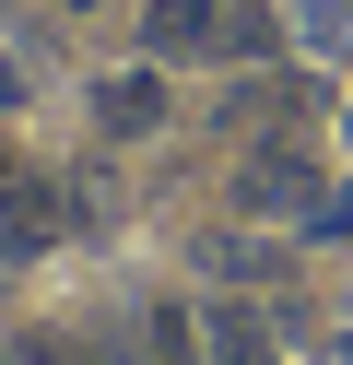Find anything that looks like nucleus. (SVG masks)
Wrapping results in <instances>:
<instances>
[{"label":"nucleus","instance_id":"f257e3e1","mask_svg":"<svg viewBox=\"0 0 353 365\" xmlns=\"http://www.w3.org/2000/svg\"><path fill=\"white\" fill-rule=\"evenodd\" d=\"M271 0H153V12H141V48L165 59V71H177V59H259L271 48Z\"/></svg>","mask_w":353,"mask_h":365},{"label":"nucleus","instance_id":"f03ea898","mask_svg":"<svg viewBox=\"0 0 353 365\" xmlns=\"http://www.w3.org/2000/svg\"><path fill=\"white\" fill-rule=\"evenodd\" d=\"M235 200H247L259 224H295V236H329V200H342V189H329V177L306 165L295 142H271V153H247V177H235Z\"/></svg>","mask_w":353,"mask_h":365},{"label":"nucleus","instance_id":"7ed1b4c3","mask_svg":"<svg viewBox=\"0 0 353 365\" xmlns=\"http://www.w3.org/2000/svg\"><path fill=\"white\" fill-rule=\"evenodd\" d=\"M188 354L200 365H282V330H271V307H200Z\"/></svg>","mask_w":353,"mask_h":365},{"label":"nucleus","instance_id":"20e7f679","mask_svg":"<svg viewBox=\"0 0 353 365\" xmlns=\"http://www.w3.org/2000/svg\"><path fill=\"white\" fill-rule=\"evenodd\" d=\"M94 130H106V142H153V130H165V59L94 83Z\"/></svg>","mask_w":353,"mask_h":365},{"label":"nucleus","instance_id":"39448f33","mask_svg":"<svg viewBox=\"0 0 353 365\" xmlns=\"http://www.w3.org/2000/svg\"><path fill=\"white\" fill-rule=\"evenodd\" d=\"M47 236H59V189H47V177H24L12 153H0V259H36Z\"/></svg>","mask_w":353,"mask_h":365},{"label":"nucleus","instance_id":"423d86ee","mask_svg":"<svg viewBox=\"0 0 353 365\" xmlns=\"http://www.w3.org/2000/svg\"><path fill=\"white\" fill-rule=\"evenodd\" d=\"M282 36H295V48H318V59H342V48H353V0H295V12H282Z\"/></svg>","mask_w":353,"mask_h":365},{"label":"nucleus","instance_id":"0eeeda50","mask_svg":"<svg viewBox=\"0 0 353 365\" xmlns=\"http://www.w3.org/2000/svg\"><path fill=\"white\" fill-rule=\"evenodd\" d=\"M200 271H224V283H271L282 247H271V236H200Z\"/></svg>","mask_w":353,"mask_h":365},{"label":"nucleus","instance_id":"6e6552de","mask_svg":"<svg viewBox=\"0 0 353 365\" xmlns=\"http://www.w3.org/2000/svg\"><path fill=\"white\" fill-rule=\"evenodd\" d=\"M295 365H353V318H329L318 341H295Z\"/></svg>","mask_w":353,"mask_h":365},{"label":"nucleus","instance_id":"1a4fd4ad","mask_svg":"<svg viewBox=\"0 0 353 365\" xmlns=\"http://www.w3.org/2000/svg\"><path fill=\"white\" fill-rule=\"evenodd\" d=\"M0 106H24V71H12V48H0Z\"/></svg>","mask_w":353,"mask_h":365},{"label":"nucleus","instance_id":"9d476101","mask_svg":"<svg viewBox=\"0 0 353 365\" xmlns=\"http://www.w3.org/2000/svg\"><path fill=\"white\" fill-rule=\"evenodd\" d=\"M342 142H353V106H342Z\"/></svg>","mask_w":353,"mask_h":365},{"label":"nucleus","instance_id":"9b49d317","mask_svg":"<svg viewBox=\"0 0 353 365\" xmlns=\"http://www.w3.org/2000/svg\"><path fill=\"white\" fill-rule=\"evenodd\" d=\"M12 365H24V354H12Z\"/></svg>","mask_w":353,"mask_h":365}]
</instances>
